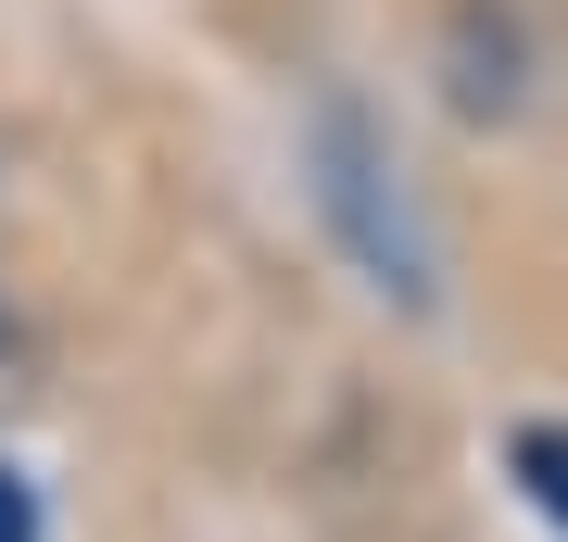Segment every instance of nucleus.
Returning <instances> with one entry per match:
<instances>
[{
	"mask_svg": "<svg viewBox=\"0 0 568 542\" xmlns=\"http://www.w3.org/2000/svg\"><path fill=\"white\" fill-rule=\"evenodd\" d=\"M518 492L568 530V429H518Z\"/></svg>",
	"mask_w": 568,
	"mask_h": 542,
	"instance_id": "f257e3e1",
	"label": "nucleus"
},
{
	"mask_svg": "<svg viewBox=\"0 0 568 542\" xmlns=\"http://www.w3.org/2000/svg\"><path fill=\"white\" fill-rule=\"evenodd\" d=\"M0 542H39V492H26L13 467H0Z\"/></svg>",
	"mask_w": 568,
	"mask_h": 542,
	"instance_id": "f03ea898",
	"label": "nucleus"
}]
</instances>
